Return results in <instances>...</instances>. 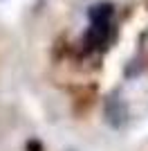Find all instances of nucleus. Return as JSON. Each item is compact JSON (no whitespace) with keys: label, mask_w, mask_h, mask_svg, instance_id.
Returning a JSON list of instances; mask_svg holds the SVG:
<instances>
[{"label":"nucleus","mask_w":148,"mask_h":151,"mask_svg":"<svg viewBox=\"0 0 148 151\" xmlns=\"http://www.w3.org/2000/svg\"><path fill=\"white\" fill-rule=\"evenodd\" d=\"M112 14H115V7L110 2H99L88 12V18H90V23H110Z\"/></svg>","instance_id":"f03ea898"},{"label":"nucleus","mask_w":148,"mask_h":151,"mask_svg":"<svg viewBox=\"0 0 148 151\" xmlns=\"http://www.w3.org/2000/svg\"><path fill=\"white\" fill-rule=\"evenodd\" d=\"M27 149H29V151H41V142H34V140H29V142H27Z\"/></svg>","instance_id":"7ed1b4c3"},{"label":"nucleus","mask_w":148,"mask_h":151,"mask_svg":"<svg viewBox=\"0 0 148 151\" xmlns=\"http://www.w3.org/2000/svg\"><path fill=\"white\" fill-rule=\"evenodd\" d=\"M108 38H110V23H90L83 36V45L88 50H101L105 47Z\"/></svg>","instance_id":"f257e3e1"}]
</instances>
